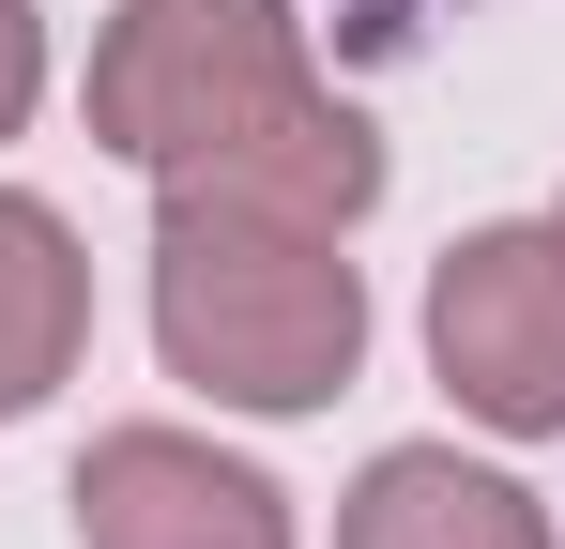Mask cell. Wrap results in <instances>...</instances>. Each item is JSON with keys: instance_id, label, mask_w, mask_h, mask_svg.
<instances>
[{"instance_id": "cell-7", "label": "cell", "mask_w": 565, "mask_h": 549, "mask_svg": "<svg viewBox=\"0 0 565 549\" xmlns=\"http://www.w3.org/2000/svg\"><path fill=\"white\" fill-rule=\"evenodd\" d=\"M31 92H46V31H31V0H0V138L31 122Z\"/></svg>"}, {"instance_id": "cell-1", "label": "cell", "mask_w": 565, "mask_h": 549, "mask_svg": "<svg viewBox=\"0 0 565 549\" xmlns=\"http://www.w3.org/2000/svg\"><path fill=\"white\" fill-rule=\"evenodd\" d=\"M93 138L153 183H214L306 229H352L382 198V138L306 77L290 0H138L93 46Z\"/></svg>"}, {"instance_id": "cell-5", "label": "cell", "mask_w": 565, "mask_h": 549, "mask_svg": "<svg viewBox=\"0 0 565 549\" xmlns=\"http://www.w3.org/2000/svg\"><path fill=\"white\" fill-rule=\"evenodd\" d=\"M337 549H551V519H535V488H504V473H473V458L397 443V458H367V488L337 504Z\"/></svg>"}, {"instance_id": "cell-2", "label": "cell", "mask_w": 565, "mask_h": 549, "mask_svg": "<svg viewBox=\"0 0 565 549\" xmlns=\"http://www.w3.org/2000/svg\"><path fill=\"white\" fill-rule=\"evenodd\" d=\"M153 336L199 397L230 412H321L352 352H367V290L337 260V229L260 214V198H214L169 183V229H153Z\"/></svg>"}, {"instance_id": "cell-3", "label": "cell", "mask_w": 565, "mask_h": 549, "mask_svg": "<svg viewBox=\"0 0 565 549\" xmlns=\"http://www.w3.org/2000/svg\"><path fill=\"white\" fill-rule=\"evenodd\" d=\"M428 352L489 428H565V229H473L428 274Z\"/></svg>"}, {"instance_id": "cell-6", "label": "cell", "mask_w": 565, "mask_h": 549, "mask_svg": "<svg viewBox=\"0 0 565 549\" xmlns=\"http://www.w3.org/2000/svg\"><path fill=\"white\" fill-rule=\"evenodd\" d=\"M77 336H93L77 229H62L46 198H0V428H15L46 381H77Z\"/></svg>"}, {"instance_id": "cell-4", "label": "cell", "mask_w": 565, "mask_h": 549, "mask_svg": "<svg viewBox=\"0 0 565 549\" xmlns=\"http://www.w3.org/2000/svg\"><path fill=\"white\" fill-rule=\"evenodd\" d=\"M77 549H290V504L184 428H107L77 458Z\"/></svg>"}]
</instances>
